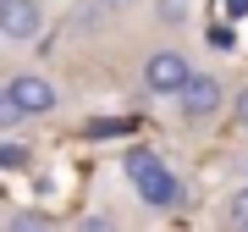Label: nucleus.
Returning <instances> with one entry per match:
<instances>
[{"mask_svg": "<svg viewBox=\"0 0 248 232\" xmlns=\"http://www.w3.org/2000/svg\"><path fill=\"white\" fill-rule=\"evenodd\" d=\"M243 177H248V166H243Z\"/></svg>", "mask_w": 248, "mask_h": 232, "instance_id": "obj_13", "label": "nucleus"}, {"mask_svg": "<svg viewBox=\"0 0 248 232\" xmlns=\"http://www.w3.org/2000/svg\"><path fill=\"white\" fill-rule=\"evenodd\" d=\"M221 111H226V83L215 78V72H199L193 66V78L177 89V122L204 127V122H215Z\"/></svg>", "mask_w": 248, "mask_h": 232, "instance_id": "obj_2", "label": "nucleus"}, {"mask_svg": "<svg viewBox=\"0 0 248 232\" xmlns=\"http://www.w3.org/2000/svg\"><path fill=\"white\" fill-rule=\"evenodd\" d=\"M193 78V61H187V50L182 45H160L143 55V89L160 94V99H177V89Z\"/></svg>", "mask_w": 248, "mask_h": 232, "instance_id": "obj_3", "label": "nucleus"}, {"mask_svg": "<svg viewBox=\"0 0 248 232\" xmlns=\"http://www.w3.org/2000/svg\"><path fill=\"white\" fill-rule=\"evenodd\" d=\"M28 161H33V149H28V144H17V138H6V133H0V171H22Z\"/></svg>", "mask_w": 248, "mask_h": 232, "instance_id": "obj_7", "label": "nucleus"}, {"mask_svg": "<svg viewBox=\"0 0 248 232\" xmlns=\"http://www.w3.org/2000/svg\"><path fill=\"white\" fill-rule=\"evenodd\" d=\"M45 22H50L45 0H0V39L6 45H33L45 33Z\"/></svg>", "mask_w": 248, "mask_h": 232, "instance_id": "obj_5", "label": "nucleus"}, {"mask_svg": "<svg viewBox=\"0 0 248 232\" xmlns=\"http://www.w3.org/2000/svg\"><path fill=\"white\" fill-rule=\"evenodd\" d=\"M17 122H28V116L17 111V99H11V89H6V83H0V133H11V127H17Z\"/></svg>", "mask_w": 248, "mask_h": 232, "instance_id": "obj_9", "label": "nucleus"}, {"mask_svg": "<svg viewBox=\"0 0 248 232\" xmlns=\"http://www.w3.org/2000/svg\"><path fill=\"white\" fill-rule=\"evenodd\" d=\"M94 6H99V11H127L133 0H94Z\"/></svg>", "mask_w": 248, "mask_h": 232, "instance_id": "obj_12", "label": "nucleus"}, {"mask_svg": "<svg viewBox=\"0 0 248 232\" xmlns=\"http://www.w3.org/2000/svg\"><path fill=\"white\" fill-rule=\"evenodd\" d=\"M6 89H11V99H17V111L28 116V122H45V116L61 111V89H55L45 72H17Z\"/></svg>", "mask_w": 248, "mask_h": 232, "instance_id": "obj_4", "label": "nucleus"}, {"mask_svg": "<svg viewBox=\"0 0 248 232\" xmlns=\"http://www.w3.org/2000/svg\"><path fill=\"white\" fill-rule=\"evenodd\" d=\"M221 221H226V227H237V232H248V182H243L237 194L226 199V210H221Z\"/></svg>", "mask_w": 248, "mask_h": 232, "instance_id": "obj_8", "label": "nucleus"}, {"mask_svg": "<svg viewBox=\"0 0 248 232\" xmlns=\"http://www.w3.org/2000/svg\"><path fill=\"white\" fill-rule=\"evenodd\" d=\"M149 11H155V22L166 28V33H177V28L193 22V0H155Z\"/></svg>", "mask_w": 248, "mask_h": 232, "instance_id": "obj_6", "label": "nucleus"}, {"mask_svg": "<svg viewBox=\"0 0 248 232\" xmlns=\"http://www.w3.org/2000/svg\"><path fill=\"white\" fill-rule=\"evenodd\" d=\"M122 171H127L133 194H138L149 210H177L182 199H187L182 177H177V171H171L166 161H160V149H143V144H133V149L122 155Z\"/></svg>", "mask_w": 248, "mask_h": 232, "instance_id": "obj_1", "label": "nucleus"}, {"mask_svg": "<svg viewBox=\"0 0 248 232\" xmlns=\"http://www.w3.org/2000/svg\"><path fill=\"white\" fill-rule=\"evenodd\" d=\"M11 227H17V232H33V227H50V215L45 210H22V215H11Z\"/></svg>", "mask_w": 248, "mask_h": 232, "instance_id": "obj_10", "label": "nucleus"}, {"mask_svg": "<svg viewBox=\"0 0 248 232\" xmlns=\"http://www.w3.org/2000/svg\"><path fill=\"white\" fill-rule=\"evenodd\" d=\"M232 116H237V127L248 133V89H237V94H232Z\"/></svg>", "mask_w": 248, "mask_h": 232, "instance_id": "obj_11", "label": "nucleus"}]
</instances>
